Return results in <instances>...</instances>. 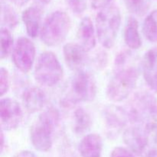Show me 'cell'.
Here are the masks:
<instances>
[{
    "mask_svg": "<svg viewBox=\"0 0 157 157\" xmlns=\"http://www.w3.org/2000/svg\"><path fill=\"white\" fill-rule=\"evenodd\" d=\"M110 157H135L133 153L124 147H117L112 151Z\"/></svg>",
    "mask_w": 157,
    "mask_h": 157,
    "instance_id": "cell-26",
    "label": "cell"
},
{
    "mask_svg": "<svg viewBox=\"0 0 157 157\" xmlns=\"http://www.w3.org/2000/svg\"><path fill=\"white\" fill-rule=\"evenodd\" d=\"M67 3L72 12L76 14L82 13L87 7L85 0H68Z\"/></svg>",
    "mask_w": 157,
    "mask_h": 157,
    "instance_id": "cell-25",
    "label": "cell"
},
{
    "mask_svg": "<svg viewBox=\"0 0 157 157\" xmlns=\"http://www.w3.org/2000/svg\"><path fill=\"white\" fill-rule=\"evenodd\" d=\"M130 52L123 51L115 59V71L107 88L110 101L121 102L127 99L134 90L139 78V69Z\"/></svg>",
    "mask_w": 157,
    "mask_h": 157,
    "instance_id": "cell-1",
    "label": "cell"
},
{
    "mask_svg": "<svg viewBox=\"0 0 157 157\" xmlns=\"http://www.w3.org/2000/svg\"><path fill=\"white\" fill-rule=\"evenodd\" d=\"M77 38L86 52L92 50L96 45V37L93 22L89 17H84L80 22L77 32Z\"/></svg>",
    "mask_w": 157,
    "mask_h": 157,
    "instance_id": "cell-14",
    "label": "cell"
},
{
    "mask_svg": "<svg viewBox=\"0 0 157 157\" xmlns=\"http://www.w3.org/2000/svg\"><path fill=\"white\" fill-rule=\"evenodd\" d=\"M144 157H157V128L153 130Z\"/></svg>",
    "mask_w": 157,
    "mask_h": 157,
    "instance_id": "cell-24",
    "label": "cell"
},
{
    "mask_svg": "<svg viewBox=\"0 0 157 157\" xmlns=\"http://www.w3.org/2000/svg\"><path fill=\"white\" fill-rule=\"evenodd\" d=\"M60 122L59 112L49 107L41 113L30 129V139L33 147L40 152H48L53 144V135Z\"/></svg>",
    "mask_w": 157,
    "mask_h": 157,
    "instance_id": "cell-3",
    "label": "cell"
},
{
    "mask_svg": "<svg viewBox=\"0 0 157 157\" xmlns=\"http://www.w3.org/2000/svg\"><path fill=\"white\" fill-rule=\"evenodd\" d=\"M124 41L130 48L138 49L142 45L139 33V24L134 17H129L126 21L124 32Z\"/></svg>",
    "mask_w": 157,
    "mask_h": 157,
    "instance_id": "cell-17",
    "label": "cell"
},
{
    "mask_svg": "<svg viewBox=\"0 0 157 157\" xmlns=\"http://www.w3.org/2000/svg\"><path fill=\"white\" fill-rule=\"evenodd\" d=\"M102 149V139L100 135L96 133L85 136L79 144L81 157H101Z\"/></svg>",
    "mask_w": 157,
    "mask_h": 157,
    "instance_id": "cell-16",
    "label": "cell"
},
{
    "mask_svg": "<svg viewBox=\"0 0 157 157\" xmlns=\"http://www.w3.org/2000/svg\"><path fill=\"white\" fill-rule=\"evenodd\" d=\"M43 10L41 6H32L27 8L21 15V18L25 25L26 32L31 38H36L41 31V16Z\"/></svg>",
    "mask_w": 157,
    "mask_h": 157,
    "instance_id": "cell-12",
    "label": "cell"
},
{
    "mask_svg": "<svg viewBox=\"0 0 157 157\" xmlns=\"http://www.w3.org/2000/svg\"><path fill=\"white\" fill-rule=\"evenodd\" d=\"M125 110L129 122L133 126L145 128L157 127V99L151 93H136Z\"/></svg>",
    "mask_w": 157,
    "mask_h": 157,
    "instance_id": "cell-2",
    "label": "cell"
},
{
    "mask_svg": "<svg viewBox=\"0 0 157 157\" xmlns=\"http://www.w3.org/2000/svg\"><path fill=\"white\" fill-rule=\"evenodd\" d=\"M34 76L40 84L45 87L55 86L61 81L63 68L53 52H44L39 55L35 64Z\"/></svg>",
    "mask_w": 157,
    "mask_h": 157,
    "instance_id": "cell-6",
    "label": "cell"
},
{
    "mask_svg": "<svg viewBox=\"0 0 157 157\" xmlns=\"http://www.w3.org/2000/svg\"><path fill=\"white\" fill-rule=\"evenodd\" d=\"M13 46V38L8 29L1 28L0 32V58L4 59L10 53Z\"/></svg>",
    "mask_w": 157,
    "mask_h": 157,
    "instance_id": "cell-20",
    "label": "cell"
},
{
    "mask_svg": "<svg viewBox=\"0 0 157 157\" xmlns=\"http://www.w3.org/2000/svg\"><path fill=\"white\" fill-rule=\"evenodd\" d=\"M12 2L15 5L18 6H23L26 4V3L29 2L30 0H11Z\"/></svg>",
    "mask_w": 157,
    "mask_h": 157,
    "instance_id": "cell-29",
    "label": "cell"
},
{
    "mask_svg": "<svg viewBox=\"0 0 157 157\" xmlns=\"http://www.w3.org/2000/svg\"><path fill=\"white\" fill-rule=\"evenodd\" d=\"M124 3L127 10L137 16L145 15L150 8L148 0H124Z\"/></svg>",
    "mask_w": 157,
    "mask_h": 157,
    "instance_id": "cell-21",
    "label": "cell"
},
{
    "mask_svg": "<svg viewBox=\"0 0 157 157\" xmlns=\"http://www.w3.org/2000/svg\"><path fill=\"white\" fill-rule=\"evenodd\" d=\"M14 157H37L34 153L31 151H28V150H24V151H21L19 153L15 155Z\"/></svg>",
    "mask_w": 157,
    "mask_h": 157,
    "instance_id": "cell-28",
    "label": "cell"
},
{
    "mask_svg": "<svg viewBox=\"0 0 157 157\" xmlns=\"http://www.w3.org/2000/svg\"><path fill=\"white\" fill-rule=\"evenodd\" d=\"M143 30L147 40L151 42L157 41V9L150 12L145 18Z\"/></svg>",
    "mask_w": 157,
    "mask_h": 157,
    "instance_id": "cell-19",
    "label": "cell"
},
{
    "mask_svg": "<svg viewBox=\"0 0 157 157\" xmlns=\"http://www.w3.org/2000/svg\"><path fill=\"white\" fill-rule=\"evenodd\" d=\"M121 23V11L114 5H110L98 12L96 17V31L103 47L111 48L114 45Z\"/></svg>",
    "mask_w": 157,
    "mask_h": 157,
    "instance_id": "cell-4",
    "label": "cell"
},
{
    "mask_svg": "<svg viewBox=\"0 0 157 157\" xmlns=\"http://www.w3.org/2000/svg\"><path fill=\"white\" fill-rule=\"evenodd\" d=\"M38 1L40 4L46 5V4H48V3L51 2V0H38Z\"/></svg>",
    "mask_w": 157,
    "mask_h": 157,
    "instance_id": "cell-30",
    "label": "cell"
},
{
    "mask_svg": "<svg viewBox=\"0 0 157 157\" xmlns=\"http://www.w3.org/2000/svg\"><path fill=\"white\" fill-rule=\"evenodd\" d=\"M2 23L6 29H14L18 24L16 13L10 6L2 4Z\"/></svg>",
    "mask_w": 157,
    "mask_h": 157,
    "instance_id": "cell-22",
    "label": "cell"
},
{
    "mask_svg": "<svg viewBox=\"0 0 157 157\" xmlns=\"http://www.w3.org/2000/svg\"><path fill=\"white\" fill-rule=\"evenodd\" d=\"M35 58V47L30 39L21 37L16 41L12 52V60L18 69L28 73L32 68Z\"/></svg>",
    "mask_w": 157,
    "mask_h": 157,
    "instance_id": "cell-8",
    "label": "cell"
},
{
    "mask_svg": "<svg viewBox=\"0 0 157 157\" xmlns=\"http://www.w3.org/2000/svg\"><path fill=\"white\" fill-rule=\"evenodd\" d=\"M71 21L66 12L55 11L48 15L40 31L41 40L50 47L59 45L67 38L70 32Z\"/></svg>",
    "mask_w": 157,
    "mask_h": 157,
    "instance_id": "cell-5",
    "label": "cell"
},
{
    "mask_svg": "<svg viewBox=\"0 0 157 157\" xmlns=\"http://www.w3.org/2000/svg\"><path fill=\"white\" fill-rule=\"evenodd\" d=\"M97 87L94 77L90 73L81 70L76 71L71 82L70 93L67 102L77 104L78 102L90 101L96 96Z\"/></svg>",
    "mask_w": 157,
    "mask_h": 157,
    "instance_id": "cell-7",
    "label": "cell"
},
{
    "mask_svg": "<svg viewBox=\"0 0 157 157\" xmlns=\"http://www.w3.org/2000/svg\"><path fill=\"white\" fill-rule=\"evenodd\" d=\"M143 72L149 87L157 92V47L150 49L144 55Z\"/></svg>",
    "mask_w": 157,
    "mask_h": 157,
    "instance_id": "cell-11",
    "label": "cell"
},
{
    "mask_svg": "<svg viewBox=\"0 0 157 157\" xmlns=\"http://www.w3.org/2000/svg\"><path fill=\"white\" fill-rule=\"evenodd\" d=\"M9 72L4 67L0 70V94L3 97L8 92L9 87Z\"/></svg>",
    "mask_w": 157,
    "mask_h": 157,
    "instance_id": "cell-23",
    "label": "cell"
},
{
    "mask_svg": "<svg viewBox=\"0 0 157 157\" xmlns=\"http://www.w3.org/2000/svg\"><path fill=\"white\" fill-rule=\"evenodd\" d=\"M22 101L25 108L29 113H34L43 108L47 102L44 90L37 87H29L23 93Z\"/></svg>",
    "mask_w": 157,
    "mask_h": 157,
    "instance_id": "cell-13",
    "label": "cell"
},
{
    "mask_svg": "<svg viewBox=\"0 0 157 157\" xmlns=\"http://www.w3.org/2000/svg\"><path fill=\"white\" fill-rule=\"evenodd\" d=\"M105 120L110 133H117L128 122V117L125 108L116 106L108 107L105 110Z\"/></svg>",
    "mask_w": 157,
    "mask_h": 157,
    "instance_id": "cell-15",
    "label": "cell"
},
{
    "mask_svg": "<svg viewBox=\"0 0 157 157\" xmlns=\"http://www.w3.org/2000/svg\"><path fill=\"white\" fill-rule=\"evenodd\" d=\"M91 118L83 108H78L74 114V131L76 134L82 135L87 133L91 127Z\"/></svg>",
    "mask_w": 157,
    "mask_h": 157,
    "instance_id": "cell-18",
    "label": "cell"
},
{
    "mask_svg": "<svg viewBox=\"0 0 157 157\" xmlns=\"http://www.w3.org/2000/svg\"><path fill=\"white\" fill-rule=\"evenodd\" d=\"M112 0H90V4L93 9H102L110 6Z\"/></svg>",
    "mask_w": 157,
    "mask_h": 157,
    "instance_id": "cell-27",
    "label": "cell"
},
{
    "mask_svg": "<svg viewBox=\"0 0 157 157\" xmlns=\"http://www.w3.org/2000/svg\"><path fill=\"white\" fill-rule=\"evenodd\" d=\"M0 117L2 130H12L17 128L23 117L21 106L11 98H3L0 101Z\"/></svg>",
    "mask_w": 157,
    "mask_h": 157,
    "instance_id": "cell-9",
    "label": "cell"
},
{
    "mask_svg": "<svg viewBox=\"0 0 157 157\" xmlns=\"http://www.w3.org/2000/svg\"><path fill=\"white\" fill-rule=\"evenodd\" d=\"M64 61L67 67L72 71L82 70L87 60V52L77 43H67L63 48Z\"/></svg>",
    "mask_w": 157,
    "mask_h": 157,
    "instance_id": "cell-10",
    "label": "cell"
}]
</instances>
